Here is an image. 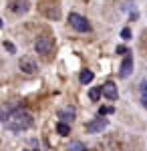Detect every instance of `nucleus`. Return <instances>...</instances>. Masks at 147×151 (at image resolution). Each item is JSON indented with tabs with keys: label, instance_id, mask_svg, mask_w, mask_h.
Here are the masks:
<instances>
[{
	"label": "nucleus",
	"instance_id": "7",
	"mask_svg": "<svg viewBox=\"0 0 147 151\" xmlns=\"http://www.w3.org/2000/svg\"><path fill=\"white\" fill-rule=\"evenodd\" d=\"M18 67H20V70L26 73V75H34V73H36V63H34L30 57H24L22 60L18 63Z\"/></svg>",
	"mask_w": 147,
	"mask_h": 151
},
{
	"label": "nucleus",
	"instance_id": "18",
	"mask_svg": "<svg viewBox=\"0 0 147 151\" xmlns=\"http://www.w3.org/2000/svg\"><path fill=\"white\" fill-rule=\"evenodd\" d=\"M121 36H123L125 40H129V38H131V30H129V28H123V30H121Z\"/></svg>",
	"mask_w": 147,
	"mask_h": 151
},
{
	"label": "nucleus",
	"instance_id": "6",
	"mask_svg": "<svg viewBox=\"0 0 147 151\" xmlns=\"http://www.w3.org/2000/svg\"><path fill=\"white\" fill-rule=\"evenodd\" d=\"M101 93L105 95V97H107V99H111V101H115V99H117V85H115L113 81H107L105 83V85H103L101 87Z\"/></svg>",
	"mask_w": 147,
	"mask_h": 151
},
{
	"label": "nucleus",
	"instance_id": "5",
	"mask_svg": "<svg viewBox=\"0 0 147 151\" xmlns=\"http://www.w3.org/2000/svg\"><path fill=\"white\" fill-rule=\"evenodd\" d=\"M131 73H133V57L127 52L125 58H123V63H121V67H119V77H121V79H127Z\"/></svg>",
	"mask_w": 147,
	"mask_h": 151
},
{
	"label": "nucleus",
	"instance_id": "17",
	"mask_svg": "<svg viewBox=\"0 0 147 151\" xmlns=\"http://www.w3.org/2000/svg\"><path fill=\"white\" fill-rule=\"evenodd\" d=\"M4 48H6V50H8L10 55H14V52H16V47H14L12 42H6V40H4Z\"/></svg>",
	"mask_w": 147,
	"mask_h": 151
},
{
	"label": "nucleus",
	"instance_id": "21",
	"mask_svg": "<svg viewBox=\"0 0 147 151\" xmlns=\"http://www.w3.org/2000/svg\"><path fill=\"white\" fill-rule=\"evenodd\" d=\"M0 26H2V20H0Z\"/></svg>",
	"mask_w": 147,
	"mask_h": 151
},
{
	"label": "nucleus",
	"instance_id": "8",
	"mask_svg": "<svg viewBox=\"0 0 147 151\" xmlns=\"http://www.w3.org/2000/svg\"><path fill=\"white\" fill-rule=\"evenodd\" d=\"M75 113H77V111H75V107H71V105H68V107H63V109L58 111V117H61V123H67V121H73V119H75Z\"/></svg>",
	"mask_w": 147,
	"mask_h": 151
},
{
	"label": "nucleus",
	"instance_id": "12",
	"mask_svg": "<svg viewBox=\"0 0 147 151\" xmlns=\"http://www.w3.org/2000/svg\"><path fill=\"white\" fill-rule=\"evenodd\" d=\"M57 133H58V135H63V137H67L68 133H71L68 123H58V125H57Z\"/></svg>",
	"mask_w": 147,
	"mask_h": 151
},
{
	"label": "nucleus",
	"instance_id": "3",
	"mask_svg": "<svg viewBox=\"0 0 147 151\" xmlns=\"http://www.w3.org/2000/svg\"><path fill=\"white\" fill-rule=\"evenodd\" d=\"M53 47H55V42H53L50 36H38L36 42H34V50L40 52V55H48L53 50Z\"/></svg>",
	"mask_w": 147,
	"mask_h": 151
},
{
	"label": "nucleus",
	"instance_id": "11",
	"mask_svg": "<svg viewBox=\"0 0 147 151\" xmlns=\"http://www.w3.org/2000/svg\"><path fill=\"white\" fill-rule=\"evenodd\" d=\"M14 109H16V107H12V105H4V107H0V121L4 123V121H6V117L10 115Z\"/></svg>",
	"mask_w": 147,
	"mask_h": 151
},
{
	"label": "nucleus",
	"instance_id": "2",
	"mask_svg": "<svg viewBox=\"0 0 147 151\" xmlns=\"http://www.w3.org/2000/svg\"><path fill=\"white\" fill-rule=\"evenodd\" d=\"M68 22H71V26H73L75 30H79V32H89L91 30L89 20H87L85 16L77 14V12H71V14H68Z\"/></svg>",
	"mask_w": 147,
	"mask_h": 151
},
{
	"label": "nucleus",
	"instance_id": "20",
	"mask_svg": "<svg viewBox=\"0 0 147 151\" xmlns=\"http://www.w3.org/2000/svg\"><path fill=\"white\" fill-rule=\"evenodd\" d=\"M22 151H30V149H22Z\"/></svg>",
	"mask_w": 147,
	"mask_h": 151
},
{
	"label": "nucleus",
	"instance_id": "1",
	"mask_svg": "<svg viewBox=\"0 0 147 151\" xmlns=\"http://www.w3.org/2000/svg\"><path fill=\"white\" fill-rule=\"evenodd\" d=\"M4 125L10 129V131H24L32 125V115L24 109H14L10 115L6 117Z\"/></svg>",
	"mask_w": 147,
	"mask_h": 151
},
{
	"label": "nucleus",
	"instance_id": "15",
	"mask_svg": "<svg viewBox=\"0 0 147 151\" xmlns=\"http://www.w3.org/2000/svg\"><path fill=\"white\" fill-rule=\"evenodd\" d=\"M99 97H101V89H91L89 91V99L91 101H99Z\"/></svg>",
	"mask_w": 147,
	"mask_h": 151
},
{
	"label": "nucleus",
	"instance_id": "16",
	"mask_svg": "<svg viewBox=\"0 0 147 151\" xmlns=\"http://www.w3.org/2000/svg\"><path fill=\"white\" fill-rule=\"evenodd\" d=\"M113 111H115V109H113V107H101V109H99V115H111V113H113Z\"/></svg>",
	"mask_w": 147,
	"mask_h": 151
},
{
	"label": "nucleus",
	"instance_id": "4",
	"mask_svg": "<svg viewBox=\"0 0 147 151\" xmlns=\"http://www.w3.org/2000/svg\"><path fill=\"white\" fill-rule=\"evenodd\" d=\"M107 125H109V121L105 117H97V119H93V121L87 123V133H101Z\"/></svg>",
	"mask_w": 147,
	"mask_h": 151
},
{
	"label": "nucleus",
	"instance_id": "9",
	"mask_svg": "<svg viewBox=\"0 0 147 151\" xmlns=\"http://www.w3.org/2000/svg\"><path fill=\"white\" fill-rule=\"evenodd\" d=\"M10 10L16 12V14L26 12V10H28V2H26V0H14V2L10 4Z\"/></svg>",
	"mask_w": 147,
	"mask_h": 151
},
{
	"label": "nucleus",
	"instance_id": "10",
	"mask_svg": "<svg viewBox=\"0 0 147 151\" xmlns=\"http://www.w3.org/2000/svg\"><path fill=\"white\" fill-rule=\"evenodd\" d=\"M95 79V73L93 70H89V69H85V70H81V75H79V81H81V85H89L91 81Z\"/></svg>",
	"mask_w": 147,
	"mask_h": 151
},
{
	"label": "nucleus",
	"instance_id": "13",
	"mask_svg": "<svg viewBox=\"0 0 147 151\" xmlns=\"http://www.w3.org/2000/svg\"><path fill=\"white\" fill-rule=\"evenodd\" d=\"M141 103H143V107L147 109V79L141 83Z\"/></svg>",
	"mask_w": 147,
	"mask_h": 151
},
{
	"label": "nucleus",
	"instance_id": "14",
	"mask_svg": "<svg viewBox=\"0 0 147 151\" xmlns=\"http://www.w3.org/2000/svg\"><path fill=\"white\" fill-rule=\"evenodd\" d=\"M68 151H87V149H85V145H83L81 141H73V143L68 145Z\"/></svg>",
	"mask_w": 147,
	"mask_h": 151
},
{
	"label": "nucleus",
	"instance_id": "19",
	"mask_svg": "<svg viewBox=\"0 0 147 151\" xmlns=\"http://www.w3.org/2000/svg\"><path fill=\"white\" fill-rule=\"evenodd\" d=\"M117 52H119V55H127L129 48H127V47H117Z\"/></svg>",
	"mask_w": 147,
	"mask_h": 151
}]
</instances>
